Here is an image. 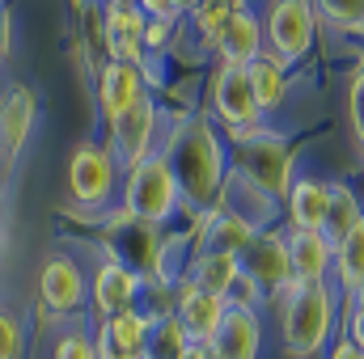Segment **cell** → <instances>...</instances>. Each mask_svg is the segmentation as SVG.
Returning <instances> with one entry per match:
<instances>
[{"mask_svg":"<svg viewBox=\"0 0 364 359\" xmlns=\"http://www.w3.org/2000/svg\"><path fill=\"white\" fill-rule=\"evenodd\" d=\"M34 118H38V97L26 81L0 85V144L9 157L26 153V144L34 136Z\"/></svg>","mask_w":364,"mask_h":359,"instance_id":"cell-17","label":"cell"},{"mask_svg":"<svg viewBox=\"0 0 364 359\" xmlns=\"http://www.w3.org/2000/svg\"><path fill=\"white\" fill-rule=\"evenodd\" d=\"M144 9L140 4H110L102 9V47L106 43H119V38H144Z\"/></svg>","mask_w":364,"mask_h":359,"instance_id":"cell-28","label":"cell"},{"mask_svg":"<svg viewBox=\"0 0 364 359\" xmlns=\"http://www.w3.org/2000/svg\"><path fill=\"white\" fill-rule=\"evenodd\" d=\"M136 4L144 9V17H149V21H182L178 0H136Z\"/></svg>","mask_w":364,"mask_h":359,"instance_id":"cell-36","label":"cell"},{"mask_svg":"<svg viewBox=\"0 0 364 359\" xmlns=\"http://www.w3.org/2000/svg\"><path fill=\"white\" fill-rule=\"evenodd\" d=\"M140 296H144V270L132 267L119 250H102V258L90 270V309L93 321L102 317H119V313H132L140 309Z\"/></svg>","mask_w":364,"mask_h":359,"instance_id":"cell-8","label":"cell"},{"mask_svg":"<svg viewBox=\"0 0 364 359\" xmlns=\"http://www.w3.org/2000/svg\"><path fill=\"white\" fill-rule=\"evenodd\" d=\"M288 237V263H292V279L301 283H322L331 279L335 270V241L314 228V233H296V228H284Z\"/></svg>","mask_w":364,"mask_h":359,"instance_id":"cell-21","label":"cell"},{"mask_svg":"<svg viewBox=\"0 0 364 359\" xmlns=\"http://www.w3.org/2000/svg\"><path fill=\"white\" fill-rule=\"evenodd\" d=\"M360 216H364V199L356 194V186L335 178L331 182V207H326V224H322V233H326L331 241H343Z\"/></svg>","mask_w":364,"mask_h":359,"instance_id":"cell-26","label":"cell"},{"mask_svg":"<svg viewBox=\"0 0 364 359\" xmlns=\"http://www.w3.org/2000/svg\"><path fill=\"white\" fill-rule=\"evenodd\" d=\"M38 304L47 317L68 321L90 309V270L77 254L51 250L38 267Z\"/></svg>","mask_w":364,"mask_h":359,"instance_id":"cell-7","label":"cell"},{"mask_svg":"<svg viewBox=\"0 0 364 359\" xmlns=\"http://www.w3.org/2000/svg\"><path fill=\"white\" fill-rule=\"evenodd\" d=\"M348 114H352V136H356V144L364 153V60L356 64L352 85H348Z\"/></svg>","mask_w":364,"mask_h":359,"instance_id":"cell-32","label":"cell"},{"mask_svg":"<svg viewBox=\"0 0 364 359\" xmlns=\"http://www.w3.org/2000/svg\"><path fill=\"white\" fill-rule=\"evenodd\" d=\"M161 136H166V114L157 106V97H140L127 114H119L114 123H106V153L114 157V165L127 174L132 165H140L144 157H153L161 148Z\"/></svg>","mask_w":364,"mask_h":359,"instance_id":"cell-6","label":"cell"},{"mask_svg":"<svg viewBox=\"0 0 364 359\" xmlns=\"http://www.w3.org/2000/svg\"><path fill=\"white\" fill-rule=\"evenodd\" d=\"M356 300H364V292H360V296H356Z\"/></svg>","mask_w":364,"mask_h":359,"instance_id":"cell-44","label":"cell"},{"mask_svg":"<svg viewBox=\"0 0 364 359\" xmlns=\"http://www.w3.org/2000/svg\"><path fill=\"white\" fill-rule=\"evenodd\" d=\"M191 347V338L182 334V326L174 317L153 321V338H149V359H178Z\"/></svg>","mask_w":364,"mask_h":359,"instance_id":"cell-29","label":"cell"},{"mask_svg":"<svg viewBox=\"0 0 364 359\" xmlns=\"http://www.w3.org/2000/svg\"><path fill=\"white\" fill-rule=\"evenodd\" d=\"M161 157L170 161L182 203L195 216H203L220 203V186L229 178L233 148L208 114H174L161 136Z\"/></svg>","mask_w":364,"mask_h":359,"instance_id":"cell-1","label":"cell"},{"mask_svg":"<svg viewBox=\"0 0 364 359\" xmlns=\"http://www.w3.org/2000/svg\"><path fill=\"white\" fill-rule=\"evenodd\" d=\"M242 270L267 292V304H272V292H279L288 279H292V263H288V237L284 228H267V233H255V241L242 250Z\"/></svg>","mask_w":364,"mask_h":359,"instance_id":"cell-15","label":"cell"},{"mask_svg":"<svg viewBox=\"0 0 364 359\" xmlns=\"http://www.w3.org/2000/svg\"><path fill=\"white\" fill-rule=\"evenodd\" d=\"M233 170H242L246 178H255L263 190H272L275 199L288 194V186L296 178V161H292V148L279 131H263L246 144H233Z\"/></svg>","mask_w":364,"mask_h":359,"instance_id":"cell-10","label":"cell"},{"mask_svg":"<svg viewBox=\"0 0 364 359\" xmlns=\"http://www.w3.org/2000/svg\"><path fill=\"white\" fill-rule=\"evenodd\" d=\"M259 21H263V43H267V51H272L288 72L301 68V64L314 55L318 26H322L314 0H263Z\"/></svg>","mask_w":364,"mask_h":359,"instance_id":"cell-5","label":"cell"},{"mask_svg":"<svg viewBox=\"0 0 364 359\" xmlns=\"http://www.w3.org/2000/svg\"><path fill=\"white\" fill-rule=\"evenodd\" d=\"M51 359H97V351H93V334L90 330H64V334L55 338Z\"/></svg>","mask_w":364,"mask_h":359,"instance_id":"cell-31","label":"cell"},{"mask_svg":"<svg viewBox=\"0 0 364 359\" xmlns=\"http://www.w3.org/2000/svg\"><path fill=\"white\" fill-rule=\"evenodd\" d=\"M212 359H259L263 355V313L255 309H233L225 313L220 330L208 343Z\"/></svg>","mask_w":364,"mask_h":359,"instance_id":"cell-18","label":"cell"},{"mask_svg":"<svg viewBox=\"0 0 364 359\" xmlns=\"http://www.w3.org/2000/svg\"><path fill=\"white\" fill-rule=\"evenodd\" d=\"M318 21L343 38H364V0H314Z\"/></svg>","mask_w":364,"mask_h":359,"instance_id":"cell-27","label":"cell"},{"mask_svg":"<svg viewBox=\"0 0 364 359\" xmlns=\"http://www.w3.org/2000/svg\"><path fill=\"white\" fill-rule=\"evenodd\" d=\"M140 97H149V77H144V68H132V64H119V60L97 64V72H93V101H97L102 123H114V118L127 114Z\"/></svg>","mask_w":364,"mask_h":359,"instance_id":"cell-12","label":"cell"},{"mask_svg":"<svg viewBox=\"0 0 364 359\" xmlns=\"http://www.w3.org/2000/svg\"><path fill=\"white\" fill-rule=\"evenodd\" d=\"M191 4H195V0H178V9H182V13H186V9H191Z\"/></svg>","mask_w":364,"mask_h":359,"instance_id":"cell-43","label":"cell"},{"mask_svg":"<svg viewBox=\"0 0 364 359\" xmlns=\"http://www.w3.org/2000/svg\"><path fill=\"white\" fill-rule=\"evenodd\" d=\"M9 165H13V157H9L4 144H0V186H4V178H9Z\"/></svg>","mask_w":364,"mask_h":359,"instance_id":"cell-40","label":"cell"},{"mask_svg":"<svg viewBox=\"0 0 364 359\" xmlns=\"http://www.w3.org/2000/svg\"><path fill=\"white\" fill-rule=\"evenodd\" d=\"M178 34H182V21H149L144 26V51L149 55H166Z\"/></svg>","mask_w":364,"mask_h":359,"instance_id":"cell-34","label":"cell"},{"mask_svg":"<svg viewBox=\"0 0 364 359\" xmlns=\"http://www.w3.org/2000/svg\"><path fill=\"white\" fill-rule=\"evenodd\" d=\"M275 317H279V347L288 359H318L339 334L343 321V296L331 279L301 283L288 279L279 292H272Z\"/></svg>","mask_w":364,"mask_h":359,"instance_id":"cell-2","label":"cell"},{"mask_svg":"<svg viewBox=\"0 0 364 359\" xmlns=\"http://www.w3.org/2000/svg\"><path fill=\"white\" fill-rule=\"evenodd\" d=\"M93 351L97 359H149V338H153V317L132 309L119 317L93 321Z\"/></svg>","mask_w":364,"mask_h":359,"instance_id":"cell-13","label":"cell"},{"mask_svg":"<svg viewBox=\"0 0 364 359\" xmlns=\"http://www.w3.org/2000/svg\"><path fill=\"white\" fill-rule=\"evenodd\" d=\"M246 72H250V93H255V101H259L263 118H272L275 110H284L288 89H292V72L275 60L272 51H263V55H259Z\"/></svg>","mask_w":364,"mask_h":359,"instance_id":"cell-22","label":"cell"},{"mask_svg":"<svg viewBox=\"0 0 364 359\" xmlns=\"http://www.w3.org/2000/svg\"><path fill=\"white\" fill-rule=\"evenodd\" d=\"M208 118L220 123L229 148L272 131V123L263 118V110H259V101L250 93V72L229 68V64H216L212 77H208Z\"/></svg>","mask_w":364,"mask_h":359,"instance_id":"cell-4","label":"cell"},{"mask_svg":"<svg viewBox=\"0 0 364 359\" xmlns=\"http://www.w3.org/2000/svg\"><path fill=\"white\" fill-rule=\"evenodd\" d=\"M225 313H229V296L203 292V287L191 283L186 275L174 283V321L182 326V334H186L191 343H203V347H208L212 334L220 330Z\"/></svg>","mask_w":364,"mask_h":359,"instance_id":"cell-11","label":"cell"},{"mask_svg":"<svg viewBox=\"0 0 364 359\" xmlns=\"http://www.w3.org/2000/svg\"><path fill=\"white\" fill-rule=\"evenodd\" d=\"M186 279L199 283L203 292L229 296L233 283L242 279V258L237 254H191L186 258Z\"/></svg>","mask_w":364,"mask_h":359,"instance_id":"cell-24","label":"cell"},{"mask_svg":"<svg viewBox=\"0 0 364 359\" xmlns=\"http://www.w3.org/2000/svg\"><path fill=\"white\" fill-rule=\"evenodd\" d=\"M9 51H13V13L0 0V60H9Z\"/></svg>","mask_w":364,"mask_h":359,"instance_id":"cell-38","label":"cell"},{"mask_svg":"<svg viewBox=\"0 0 364 359\" xmlns=\"http://www.w3.org/2000/svg\"><path fill=\"white\" fill-rule=\"evenodd\" d=\"M331 283L339 287L343 300H356L364 292V216L352 224V233L343 241H335V270Z\"/></svg>","mask_w":364,"mask_h":359,"instance_id":"cell-23","label":"cell"},{"mask_svg":"<svg viewBox=\"0 0 364 359\" xmlns=\"http://www.w3.org/2000/svg\"><path fill=\"white\" fill-rule=\"evenodd\" d=\"M326 207H331V178H314V174H296L288 194H284V220L296 233H314L326 224Z\"/></svg>","mask_w":364,"mask_h":359,"instance_id":"cell-19","label":"cell"},{"mask_svg":"<svg viewBox=\"0 0 364 359\" xmlns=\"http://www.w3.org/2000/svg\"><path fill=\"white\" fill-rule=\"evenodd\" d=\"M216 207L233 211V216L246 220L255 233H267V228H275V220H279V211H284V199H275L272 190H263L255 178H246L242 170L229 165V178L220 186V203H216Z\"/></svg>","mask_w":364,"mask_h":359,"instance_id":"cell-14","label":"cell"},{"mask_svg":"<svg viewBox=\"0 0 364 359\" xmlns=\"http://www.w3.org/2000/svg\"><path fill=\"white\" fill-rule=\"evenodd\" d=\"M326 359H364V351L352 343V338H343V334H335V343L326 347Z\"/></svg>","mask_w":364,"mask_h":359,"instance_id":"cell-37","label":"cell"},{"mask_svg":"<svg viewBox=\"0 0 364 359\" xmlns=\"http://www.w3.org/2000/svg\"><path fill=\"white\" fill-rule=\"evenodd\" d=\"M250 241H255V228L225 207L195 216V254H237L242 258V250Z\"/></svg>","mask_w":364,"mask_h":359,"instance_id":"cell-20","label":"cell"},{"mask_svg":"<svg viewBox=\"0 0 364 359\" xmlns=\"http://www.w3.org/2000/svg\"><path fill=\"white\" fill-rule=\"evenodd\" d=\"M123 182V170L114 165V157L106 153V144H77L73 157H68V174H64V186H68V199L85 211H97L114 199Z\"/></svg>","mask_w":364,"mask_h":359,"instance_id":"cell-9","label":"cell"},{"mask_svg":"<svg viewBox=\"0 0 364 359\" xmlns=\"http://www.w3.org/2000/svg\"><path fill=\"white\" fill-rule=\"evenodd\" d=\"M119 194H123V211H127L136 224H144V228H166V224H174L178 211L186 207V203H182V190H178V178H174L170 161L161 157V148L123 174Z\"/></svg>","mask_w":364,"mask_h":359,"instance_id":"cell-3","label":"cell"},{"mask_svg":"<svg viewBox=\"0 0 364 359\" xmlns=\"http://www.w3.org/2000/svg\"><path fill=\"white\" fill-rule=\"evenodd\" d=\"M263 51H267V43H263V21H259V9H255V4L233 9L229 26L220 30V38H216V47H212L216 64H229V68H250Z\"/></svg>","mask_w":364,"mask_h":359,"instance_id":"cell-16","label":"cell"},{"mask_svg":"<svg viewBox=\"0 0 364 359\" xmlns=\"http://www.w3.org/2000/svg\"><path fill=\"white\" fill-rule=\"evenodd\" d=\"M339 334L352 338L364 351V300H343V321H339Z\"/></svg>","mask_w":364,"mask_h":359,"instance_id":"cell-35","label":"cell"},{"mask_svg":"<svg viewBox=\"0 0 364 359\" xmlns=\"http://www.w3.org/2000/svg\"><path fill=\"white\" fill-rule=\"evenodd\" d=\"M102 9H110V4H136V0H97Z\"/></svg>","mask_w":364,"mask_h":359,"instance_id":"cell-41","label":"cell"},{"mask_svg":"<svg viewBox=\"0 0 364 359\" xmlns=\"http://www.w3.org/2000/svg\"><path fill=\"white\" fill-rule=\"evenodd\" d=\"M233 17V4L229 0H195L186 13H182V30H191V38L199 43V51H212L220 30L229 26Z\"/></svg>","mask_w":364,"mask_h":359,"instance_id":"cell-25","label":"cell"},{"mask_svg":"<svg viewBox=\"0 0 364 359\" xmlns=\"http://www.w3.org/2000/svg\"><path fill=\"white\" fill-rule=\"evenodd\" d=\"M26 321L13 309H0V359H26Z\"/></svg>","mask_w":364,"mask_h":359,"instance_id":"cell-30","label":"cell"},{"mask_svg":"<svg viewBox=\"0 0 364 359\" xmlns=\"http://www.w3.org/2000/svg\"><path fill=\"white\" fill-rule=\"evenodd\" d=\"M229 304H233V309H255V313H263V309H267V292L242 270V279H237L233 292H229Z\"/></svg>","mask_w":364,"mask_h":359,"instance_id":"cell-33","label":"cell"},{"mask_svg":"<svg viewBox=\"0 0 364 359\" xmlns=\"http://www.w3.org/2000/svg\"><path fill=\"white\" fill-rule=\"evenodd\" d=\"M178 359H212V351H208L203 343H191V347H186V351H182Z\"/></svg>","mask_w":364,"mask_h":359,"instance_id":"cell-39","label":"cell"},{"mask_svg":"<svg viewBox=\"0 0 364 359\" xmlns=\"http://www.w3.org/2000/svg\"><path fill=\"white\" fill-rule=\"evenodd\" d=\"M229 4H233V9H246V4H255V0H229Z\"/></svg>","mask_w":364,"mask_h":359,"instance_id":"cell-42","label":"cell"}]
</instances>
